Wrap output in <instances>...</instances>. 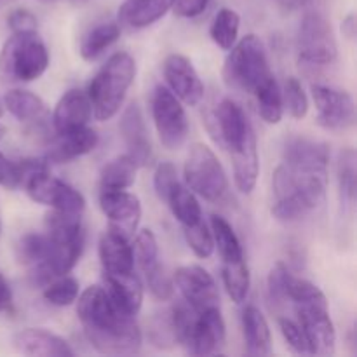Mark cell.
Here are the masks:
<instances>
[{
  "label": "cell",
  "instance_id": "b9f144b4",
  "mask_svg": "<svg viewBox=\"0 0 357 357\" xmlns=\"http://www.w3.org/2000/svg\"><path fill=\"white\" fill-rule=\"evenodd\" d=\"M279 328H281V333L284 337L286 344L291 349L295 354L300 356H312L310 352L309 340H307L305 333H303L302 326L298 324V321H293L289 317H279Z\"/></svg>",
  "mask_w": 357,
  "mask_h": 357
},
{
  "label": "cell",
  "instance_id": "5bb4252c",
  "mask_svg": "<svg viewBox=\"0 0 357 357\" xmlns=\"http://www.w3.org/2000/svg\"><path fill=\"white\" fill-rule=\"evenodd\" d=\"M211 131L216 143L227 152L236 150L255 131L243 108L230 98H223L213 112Z\"/></svg>",
  "mask_w": 357,
  "mask_h": 357
},
{
  "label": "cell",
  "instance_id": "f907efd6",
  "mask_svg": "<svg viewBox=\"0 0 357 357\" xmlns=\"http://www.w3.org/2000/svg\"><path fill=\"white\" fill-rule=\"evenodd\" d=\"M342 31H344V37H347L349 40L356 37V16L354 14H349L344 21H342Z\"/></svg>",
  "mask_w": 357,
  "mask_h": 357
},
{
  "label": "cell",
  "instance_id": "d4e9b609",
  "mask_svg": "<svg viewBox=\"0 0 357 357\" xmlns=\"http://www.w3.org/2000/svg\"><path fill=\"white\" fill-rule=\"evenodd\" d=\"M243 333L246 354L265 357L272 354V335L267 319L261 310L255 305H246L243 310Z\"/></svg>",
  "mask_w": 357,
  "mask_h": 357
},
{
  "label": "cell",
  "instance_id": "ab89813d",
  "mask_svg": "<svg viewBox=\"0 0 357 357\" xmlns=\"http://www.w3.org/2000/svg\"><path fill=\"white\" fill-rule=\"evenodd\" d=\"M185 241L194 251L197 258H209L215 251V239H213L211 229L204 222H197L195 225L183 227Z\"/></svg>",
  "mask_w": 357,
  "mask_h": 357
},
{
  "label": "cell",
  "instance_id": "6da1fadb",
  "mask_svg": "<svg viewBox=\"0 0 357 357\" xmlns=\"http://www.w3.org/2000/svg\"><path fill=\"white\" fill-rule=\"evenodd\" d=\"M77 302V317L84 337L100 354H136L142 347L143 335L131 314L119 309L101 286L84 289Z\"/></svg>",
  "mask_w": 357,
  "mask_h": 357
},
{
  "label": "cell",
  "instance_id": "d6a6232c",
  "mask_svg": "<svg viewBox=\"0 0 357 357\" xmlns=\"http://www.w3.org/2000/svg\"><path fill=\"white\" fill-rule=\"evenodd\" d=\"M241 28V16L234 9L223 7L213 17V23L209 26L211 40L223 51H230L237 42Z\"/></svg>",
  "mask_w": 357,
  "mask_h": 357
},
{
  "label": "cell",
  "instance_id": "ba28073f",
  "mask_svg": "<svg viewBox=\"0 0 357 357\" xmlns=\"http://www.w3.org/2000/svg\"><path fill=\"white\" fill-rule=\"evenodd\" d=\"M187 187L209 202H218L229 190L225 169L216 153L204 143H194L183 167Z\"/></svg>",
  "mask_w": 357,
  "mask_h": 357
},
{
  "label": "cell",
  "instance_id": "f6af8a7d",
  "mask_svg": "<svg viewBox=\"0 0 357 357\" xmlns=\"http://www.w3.org/2000/svg\"><path fill=\"white\" fill-rule=\"evenodd\" d=\"M178 183L176 167L173 162H160L153 173V188L160 201H166L171 188Z\"/></svg>",
  "mask_w": 357,
  "mask_h": 357
},
{
  "label": "cell",
  "instance_id": "ee69618b",
  "mask_svg": "<svg viewBox=\"0 0 357 357\" xmlns=\"http://www.w3.org/2000/svg\"><path fill=\"white\" fill-rule=\"evenodd\" d=\"M288 275L289 271L284 264H275V267L268 274V296H271V302H274L275 305L286 303V279H288Z\"/></svg>",
  "mask_w": 357,
  "mask_h": 357
},
{
  "label": "cell",
  "instance_id": "4dcf8cb0",
  "mask_svg": "<svg viewBox=\"0 0 357 357\" xmlns=\"http://www.w3.org/2000/svg\"><path fill=\"white\" fill-rule=\"evenodd\" d=\"M211 234H213V239H215V248H218L222 264L243 260L244 258L243 244H241L234 227L230 225L223 216L220 215L211 216Z\"/></svg>",
  "mask_w": 357,
  "mask_h": 357
},
{
  "label": "cell",
  "instance_id": "7a4b0ae2",
  "mask_svg": "<svg viewBox=\"0 0 357 357\" xmlns=\"http://www.w3.org/2000/svg\"><path fill=\"white\" fill-rule=\"evenodd\" d=\"M275 201L272 215L279 222H298L326 202L328 166L281 164L272 178Z\"/></svg>",
  "mask_w": 357,
  "mask_h": 357
},
{
  "label": "cell",
  "instance_id": "4fadbf2b",
  "mask_svg": "<svg viewBox=\"0 0 357 357\" xmlns=\"http://www.w3.org/2000/svg\"><path fill=\"white\" fill-rule=\"evenodd\" d=\"M173 282L180 289L185 302L197 312L220 309V293L215 279L199 265H185L174 272Z\"/></svg>",
  "mask_w": 357,
  "mask_h": 357
},
{
  "label": "cell",
  "instance_id": "74e56055",
  "mask_svg": "<svg viewBox=\"0 0 357 357\" xmlns=\"http://www.w3.org/2000/svg\"><path fill=\"white\" fill-rule=\"evenodd\" d=\"M79 281L75 278H70V275H61L58 278V281L51 282V284L45 286L44 289V298L45 302L51 303L56 307H68L72 303L77 302V296H79Z\"/></svg>",
  "mask_w": 357,
  "mask_h": 357
},
{
  "label": "cell",
  "instance_id": "816d5d0a",
  "mask_svg": "<svg viewBox=\"0 0 357 357\" xmlns=\"http://www.w3.org/2000/svg\"><path fill=\"white\" fill-rule=\"evenodd\" d=\"M87 2H89V0H70V3H72L73 7H82L86 6Z\"/></svg>",
  "mask_w": 357,
  "mask_h": 357
},
{
  "label": "cell",
  "instance_id": "52a82bcc",
  "mask_svg": "<svg viewBox=\"0 0 357 357\" xmlns=\"http://www.w3.org/2000/svg\"><path fill=\"white\" fill-rule=\"evenodd\" d=\"M296 51L300 63L309 66H328L337 59V37L321 7H307L296 35Z\"/></svg>",
  "mask_w": 357,
  "mask_h": 357
},
{
  "label": "cell",
  "instance_id": "f1b7e54d",
  "mask_svg": "<svg viewBox=\"0 0 357 357\" xmlns=\"http://www.w3.org/2000/svg\"><path fill=\"white\" fill-rule=\"evenodd\" d=\"M164 202L169 206L173 216L183 227L195 225V223L202 220V209L197 197H195L190 188L181 185L180 181L171 188Z\"/></svg>",
  "mask_w": 357,
  "mask_h": 357
},
{
  "label": "cell",
  "instance_id": "277c9868",
  "mask_svg": "<svg viewBox=\"0 0 357 357\" xmlns=\"http://www.w3.org/2000/svg\"><path fill=\"white\" fill-rule=\"evenodd\" d=\"M136 77V61L129 52H115L91 80L89 96L93 115L98 121H110L119 114L129 87Z\"/></svg>",
  "mask_w": 357,
  "mask_h": 357
},
{
  "label": "cell",
  "instance_id": "f546056e",
  "mask_svg": "<svg viewBox=\"0 0 357 357\" xmlns=\"http://www.w3.org/2000/svg\"><path fill=\"white\" fill-rule=\"evenodd\" d=\"M3 107L20 122L38 121L45 115V103L42 98L26 89H9L3 96Z\"/></svg>",
  "mask_w": 357,
  "mask_h": 357
},
{
  "label": "cell",
  "instance_id": "7bdbcfd3",
  "mask_svg": "<svg viewBox=\"0 0 357 357\" xmlns=\"http://www.w3.org/2000/svg\"><path fill=\"white\" fill-rule=\"evenodd\" d=\"M145 279L150 293H152L157 300H160V302L171 300V296H173L174 293V282L173 279L166 274V268H164L162 265H159L155 271L146 274Z\"/></svg>",
  "mask_w": 357,
  "mask_h": 357
},
{
  "label": "cell",
  "instance_id": "f35d334b",
  "mask_svg": "<svg viewBox=\"0 0 357 357\" xmlns=\"http://www.w3.org/2000/svg\"><path fill=\"white\" fill-rule=\"evenodd\" d=\"M282 93V105L288 110V114L293 119H303L309 114V98L303 91L302 82L296 77H289L286 79L284 87L281 89Z\"/></svg>",
  "mask_w": 357,
  "mask_h": 357
},
{
  "label": "cell",
  "instance_id": "836d02e7",
  "mask_svg": "<svg viewBox=\"0 0 357 357\" xmlns=\"http://www.w3.org/2000/svg\"><path fill=\"white\" fill-rule=\"evenodd\" d=\"M222 279L232 302L243 303L251 288V274L246 258L222 264Z\"/></svg>",
  "mask_w": 357,
  "mask_h": 357
},
{
  "label": "cell",
  "instance_id": "603a6c76",
  "mask_svg": "<svg viewBox=\"0 0 357 357\" xmlns=\"http://www.w3.org/2000/svg\"><path fill=\"white\" fill-rule=\"evenodd\" d=\"M173 7V0H126L117 13V23L128 30H143L157 23Z\"/></svg>",
  "mask_w": 357,
  "mask_h": 357
},
{
  "label": "cell",
  "instance_id": "ffe728a7",
  "mask_svg": "<svg viewBox=\"0 0 357 357\" xmlns=\"http://www.w3.org/2000/svg\"><path fill=\"white\" fill-rule=\"evenodd\" d=\"M229 153L232 159L234 183H236L237 190L243 194H251L257 187L258 174H260V157H258L255 131L236 150Z\"/></svg>",
  "mask_w": 357,
  "mask_h": 357
},
{
  "label": "cell",
  "instance_id": "8992f818",
  "mask_svg": "<svg viewBox=\"0 0 357 357\" xmlns=\"http://www.w3.org/2000/svg\"><path fill=\"white\" fill-rule=\"evenodd\" d=\"M274 75L268 65L267 49L260 37L246 35L234 44L223 65V80L230 89L253 94Z\"/></svg>",
  "mask_w": 357,
  "mask_h": 357
},
{
  "label": "cell",
  "instance_id": "e0dca14e",
  "mask_svg": "<svg viewBox=\"0 0 357 357\" xmlns=\"http://www.w3.org/2000/svg\"><path fill=\"white\" fill-rule=\"evenodd\" d=\"M13 345L20 354L31 357H73L75 351L59 335L42 328H26L14 335Z\"/></svg>",
  "mask_w": 357,
  "mask_h": 357
},
{
  "label": "cell",
  "instance_id": "681fc988",
  "mask_svg": "<svg viewBox=\"0 0 357 357\" xmlns=\"http://www.w3.org/2000/svg\"><path fill=\"white\" fill-rule=\"evenodd\" d=\"M13 305V289H10V284L7 282L6 275L0 272V314L7 312Z\"/></svg>",
  "mask_w": 357,
  "mask_h": 357
},
{
  "label": "cell",
  "instance_id": "30bf717a",
  "mask_svg": "<svg viewBox=\"0 0 357 357\" xmlns=\"http://www.w3.org/2000/svg\"><path fill=\"white\" fill-rule=\"evenodd\" d=\"M296 321L309 340L312 356H333L337 345V331L330 317L326 296L319 295L305 302L293 303Z\"/></svg>",
  "mask_w": 357,
  "mask_h": 357
},
{
  "label": "cell",
  "instance_id": "c3c4849f",
  "mask_svg": "<svg viewBox=\"0 0 357 357\" xmlns=\"http://www.w3.org/2000/svg\"><path fill=\"white\" fill-rule=\"evenodd\" d=\"M211 0H173L171 9L180 17H195L204 13Z\"/></svg>",
  "mask_w": 357,
  "mask_h": 357
},
{
  "label": "cell",
  "instance_id": "484cf974",
  "mask_svg": "<svg viewBox=\"0 0 357 357\" xmlns=\"http://www.w3.org/2000/svg\"><path fill=\"white\" fill-rule=\"evenodd\" d=\"M284 162L300 166H328L330 149L326 143L303 136H293L284 145Z\"/></svg>",
  "mask_w": 357,
  "mask_h": 357
},
{
  "label": "cell",
  "instance_id": "bcb514c9",
  "mask_svg": "<svg viewBox=\"0 0 357 357\" xmlns=\"http://www.w3.org/2000/svg\"><path fill=\"white\" fill-rule=\"evenodd\" d=\"M7 24L13 30V33H17V31H37L38 21L37 16L28 9H14L7 16Z\"/></svg>",
  "mask_w": 357,
  "mask_h": 357
},
{
  "label": "cell",
  "instance_id": "ac0fdd59",
  "mask_svg": "<svg viewBox=\"0 0 357 357\" xmlns=\"http://www.w3.org/2000/svg\"><path fill=\"white\" fill-rule=\"evenodd\" d=\"M121 135L128 146V155L139 166H146L152 159V145H150L149 131H146L145 119L138 103L126 107L121 117Z\"/></svg>",
  "mask_w": 357,
  "mask_h": 357
},
{
  "label": "cell",
  "instance_id": "9c48e42d",
  "mask_svg": "<svg viewBox=\"0 0 357 357\" xmlns=\"http://www.w3.org/2000/svg\"><path fill=\"white\" fill-rule=\"evenodd\" d=\"M21 187H24L31 201L37 202V204L49 206L56 211L82 215L84 209H86L84 195L79 190H75L72 185L52 176L47 167L31 171L30 174H26Z\"/></svg>",
  "mask_w": 357,
  "mask_h": 357
},
{
  "label": "cell",
  "instance_id": "11a10c76",
  "mask_svg": "<svg viewBox=\"0 0 357 357\" xmlns=\"http://www.w3.org/2000/svg\"><path fill=\"white\" fill-rule=\"evenodd\" d=\"M3 115V107H2V103H0V117H2Z\"/></svg>",
  "mask_w": 357,
  "mask_h": 357
},
{
  "label": "cell",
  "instance_id": "2e32d148",
  "mask_svg": "<svg viewBox=\"0 0 357 357\" xmlns=\"http://www.w3.org/2000/svg\"><path fill=\"white\" fill-rule=\"evenodd\" d=\"M100 208L110 222V229L131 237L142 218V202L128 190H100Z\"/></svg>",
  "mask_w": 357,
  "mask_h": 357
},
{
  "label": "cell",
  "instance_id": "db71d44e",
  "mask_svg": "<svg viewBox=\"0 0 357 357\" xmlns=\"http://www.w3.org/2000/svg\"><path fill=\"white\" fill-rule=\"evenodd\" d=\"M40 2H44V3H52V2H56V0H40Z\"/></svg>",
  "mask_w": 357,
  "mask_h": 357
},
{
  "label": "cell",
  "instance_id": "cb8c5ba5",
  "mask_svg": "<svg viewBox=\"0 0 357 357\" xmlns=\"http://www.w3.org/2000/svg\"><path fill=\"white\" fill-rule=\"evenodd\" d=\"M107 293L115 305L124 312L136 316L143 305V286L135 271L128 274H105Z\"/></svg>",
  "mask_w": 357,
  "mask_h": 357
},
{
  "label": "cell",
  "instance_id": "8d00e7d4",
  "mask_svg": "<svg viewBox=\"0 0 357 357\" xmlns=\"http://www.w3.org/2000/svg\"><path fill=\"white\" fill-rule=\"evenodd\" d=\"M135 261L138 264L143 274H150L159 267V246H157L155 234L149 229L139 230L132 246Z\"/></svg>",
  "mask_w": 357,
  "mask_h": 357
},
{
  "label": "cell",
  "instance_id": "3957f363",
  "mask_svg": "<svg viewBox=\"0 0 357 357\" xmlns=\"http://www.w3.org/2000/svg\"><path fill=\"white\" fill-rule=\"evenodd\" d=\"M171 312L174 338L188 354L211 356L225 344V321L220 309L197 312L187 302H178Z\"/></svg>",
  "mask_w": 357,
  "mask_h": 357
},
{
  "label": "cell",
  "instance_id": "d6986e66",
  "mask_svg": "<svg viewBox=\"0 0 357 357\" xmlns=\"http://www.w3.org/2000/svg\"><path fill=\"white\" fill-rule=\"evenodd\" d=\"M91 117H93V108H91L87 93L80 89H70L56 103L52 124H54L56 132L63 135L73 129L86 128Z\"/></svg>",
  "mask_w": 357,
  "mask_h": 357
},
{
  "label": "cell",
  "instance_id": "8fae6325",
  "mask_svg": "<svg viewBox=\"0 0 357 357\" xmlns=\"http://www.w3.org/2000/svg\"><path fill=\"white\" fill-rule=\"evenodd\" d=\"M152 119L160 143L178 150L188 138V119L180 100L167 87L157 86L152 93Z\"/></svg>",
  "mask_w": 357,
  "mask_h": 357
},
{
  "label": "cell",
  "instance_id": "5b68a950",
  "mask_svg": "<svg viewBox=\"0 0 357 357\" xmlns=\"http://www.w3.org/2000/svg\"><path fill=\"white\" fill-rule=\"evenodd\" d=\"M49 66V51L37 31H17L0 49V82H33Z\"/></svg>",
  "mask_w": 357,
  "mask_h": 357
},
{
  "label": "cell",
  "instance_id": "7dc6e473",
  "mask_svg": "<svg viewBox=\"0 0 357 357\" xmlns=\"http://www.w3.org/2000/svg\"><path fill=\"white\" fill-rule=\"evenodd\" d=\"M0 185L6 188H14L21 187V173L17 162L7 159L2 152H0Z\"/></svg>",
  "mask_w": 357,
  "mask_h": 357
},
{
  "label": "cell",
  "instance_id": "e575fe53",
  "mask_svg": "<svg viewBox=\"0 0 357 357\" xmlns=\"http://www.w3.org/2000/svg\"><path fill=\"white\" fill-rule=\"evenodd\" d=\"M356 150L344 149L338 153L337 178L338 194L344 208H352L356 202Z\"/></svg>",
  "mask_w": 357,
  "mask_h": 357
},
{
  "label": "cell",
  "instance_id": "83f0119b",
  "mask_svg": "<svg viewBox=\"0 0 357 357\" xmlns=\"http://www.w3.org/2000/svg\"><path fill=\"white\" fill-rule=\"evenodd\" d=\"M119 37H121V24L117 21H107V23L98 24L84 35L79 49L80 56L86 61H94L108 47H112L119 40Z\"/></svg>",
  "mask_w": 357,
  "mask_h": 357
},
{
  "label": "cell",
  "instance_id": "7402d4cb",
  "mask_svg": "<svg viewBox=\"0 0 357 357\" xmlns=\"http://www.w3.org/2000/svg\"><path fill=\"white\" fill-rule=\"evenodd\" d=\"M100 260L105 274H128L135 271V255L129 239L110 227L100 239Z\"/></svg>",
  "mask_w": 357,
  "mask_h": 357
},
{
  "label": "cell",
  "instance_id": "d590c367",
  "mask_svg": "<svg viewBox=\"0 0 357 357\" xmlns=\"http://www.w3.org/2000/svg\"><path fill=\"white\" fill-rule=\"evenodd\" d=\"M52 241L47 234H26L20 239L16 246V255L20 264L35 268L47 258Z\"/></svg>",
  "mask_w": 357,
  "mask_h": 357
},
{
  "label": "cell",
  "instance_id": "4316f807",
  "mask_svg": "<svg viewBox=\"0 0 357 357\" xmlns=\"http://www.w3.org/2000/svg\"><path fill=\"white\" fill-rule=\"evenodd\" d=\"M138 164L126 153L108 160L100 174L101 190H126L135 185Z\"/></svg>",
  "mask_w": 357,
  "mask_h": 357
},
{
  "label": "cell",
  "instance_id": "60d3db41",
  "mask_svg": "<svg viewBox=\"0 0 357 357\" xmlns=\"http://www.w3.org/2000/svg\"><path fill=\"white\" fill-rule=\"evenodd\" d=\"M149 338L159 349H169L176 344L171 312H159L152 317L149 324Z\"/></svg>",
  "mask_w": 357,
  "mask_h": 357
},
{
  "label": "cell",
  "instance_id": "7c38bea8",
  "mask_svg": "<svg viewBox=\"0 0 357 357\" xmlns=\"http://www.w3.org/2000/svg\"><path fill=\"white\" fill-rule=\"evenodd\" d=\"M312 98L317 108V124L326 131H347L356 122V105L351 93L338 87L314 84Z\"/></svg>",
  "mask_w": 357,
  "mask_h": 357
},
{
  "label": "cell",
  "instance_id": "9a60e30c",
  "mask_svg": "<svg viewBox=\"0 0 357 357\" xmlns=\"http://www.w3.org/2000/svg\"><path fill=\"white\" fill-rule=\"evenodd\" d=\"M164 79L169 91L183 103L195 107L204 98V84L190 59L183 54H169L164 59Z\"/></svg>",
  "mask_w": 357,
  "mask_h": 357
},
{
  "label": "cell",
  "instance_id": "44dd1931",
  "mask_svg": "<svg viewBox=\"0 0 357 357\" xmlns=\"http://www.w3.org/2000/svg\"><path fill=\"white\" fill-rule=\"evenodd\" d=\"M98 142V132L91 128H80L73 129V131L63 132L58 136L54 145L49 149L45 160L49 164H65L70 162L73 159H79V157L87 155L89 152H93L96 149Z\"/></svg>",
  "mask_w": 357,
  "mask_h": 357
},
{
  "label": "cell",
  "instance_id": "f5cc1de1",
  "mask_svg": "<svg viewBox=\"0 0 357 357\" xmlns=\"http://www.w3.org/2000/svg\"><path fill=\"white\" fill-rule=\"evenodd\" d=\"M3 135H6V128H3V126H0V139L3 138Z\"/></svg>",
  "mask_w": 357,
  "mask_h": 357
},
{
  "label": "cell",
  "instance_id": "1f68e13d",
  "mask_svg": "<svg viewBox=\"0 0 357 357\" xmlns=\"http://www.w3.org/2000/svg\"><path fill=\"white\" fill-rule=\"evenodd\" d=\"M253 94L257 98V107L260 117L267 124H279L282 121V115H284V105H282L281 87H279L275 77L272 75L271 79L265 80Z\"/></svg>",
  "mask_w": 357,
  "mask_h": 357
}]
</instances>
